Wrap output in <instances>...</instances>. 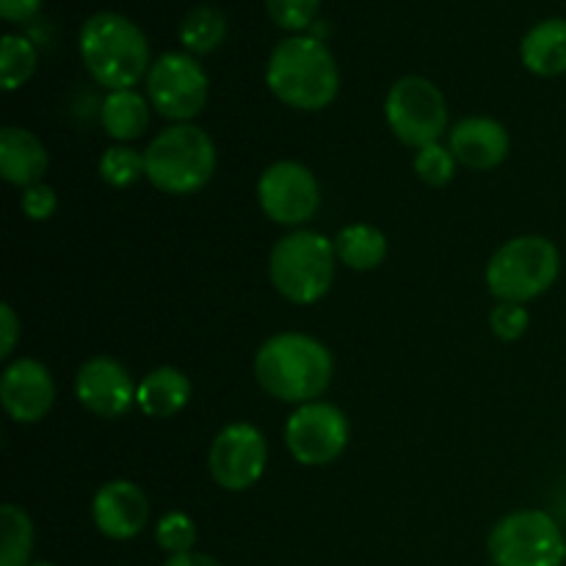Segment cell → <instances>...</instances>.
Returning a JSON list of instances; mask_svg holds the SVG:
<instances>
[{"label": "cell", "instance_id": "19", "mask_svg": "<svg viewBox=\"0 0 566 566\" xmlns=\"http://www.w3.org/2000/svg\"><path fill=\"white\" fill-rule=\"evenodd\" d=\"M525 70L539 77H556L566 72V20L553 17L531 28L520 44Z\"/></svg>", "mask_w": 566, "mask_h": 566}, {"label": "cell", "instance_id": "21", "mask_svg": "<svg viewBox=\"0 0 566 566\" xmlns=\"http://www.w3.org/2000/svg\"><path fill=\"white\" fill-rule=\"evenodd\" d=\"M335 254L354 271H374L387 258V235L374 224H348L335 235Z\"/></svg>", "mask_w": 566, "mask_h": 566}, {"label": "cell", "instance_id": "32", "mask_svg": "<svg viewBox=\"0 0 566 566\" xmlns=\"http://www.w3.org/2000/svg\"><path fill=\"white\" fill-rule=\"evenodd\" d=\"M44 0H0V17L6 22H28L39 14Z\"/></svg>", "mask_w": 566, "mask_h": 566}, {"label": "cell", "instance_id": "8", "mask_svg": "<svg viewBox=\"0 0 566 566\" xmlns=\"http://www.w3.org/2000/svg\"><path fill=\"white\" fill-rule=\"evenodd\" d=\"M385 116L392 136L412 149L437 144L448 130V103L440 88L420 75L396 81L387 92Z\"/></svg>", "mask_w": 566, "mask_h": 566}, {"label": "cell", "instance_id": "3", "mask_svg": "<svg viewBox=\"0 0 566 566\" xmlns=\"http://www.w3.org/2000/svg\"><path fill=\"white\" fill-rule=\"evenodd\" d=\"M77 48L88 75L108 92L133 88L142 77H147L153 66L144 31L116 11H99L88 17L81 28Z\"/></svg>", "mask_w": 566, "mask_h": 566}, {"label": "cell", "instance_id": "1", "mask_svg": "<svg viewBox=\"0 0 566 566\" xmlns=\"http://www.w3.org/2000/svg\"><path fill=\"white\" fill-rule=\"evenodd\" d=\"M258 385L285 403H310L324 396L335 376L332 352L304 332H280L258 348Z\"/></svg>", "mask_w": 566, "mask_h": 566}, {"label": "cell", "instance_id": "15", "mask_svg": "<svg viewBox=\"0 0 566 566\" xmlns=\"http://www.w3.org/2000/svg\"><path fill=\"white\" fill-rule=\"evenodd\" d=\"M92 520L103 536L114 542H127L147 528L149 501L142 486L133 481H108L94 492Z\"/></svg>", "mask_w": 566, "mask_h": 566}, {"label": "cell", "instance_id": "33", "mask_svg": "<svg viewBox=\"0 0 566 566\" xmlns=\"http://www.w3.org/2000/svg\"><path fill=\"white\" fill-rule=\"evenodd\" d=\"M164 566H221L216 562L213 556H208V553H182V556H169L166 558Z\"/></svg>", "mask_w": 566, "mask_h": 566}, {"label": "cell", "instance_id": "20", "mask_svg": "<svg viewBox=\"0 0 566 566\" xmlns=\"http://www.w3.org/2000/svg\"><path fill=\"white\" fill-rule=\"evenodd\" d=\"M149 119H153V105L136 88H119L108 92V97L99 105V122L103 130L116 142H136L147 133Z\"/></svg>", "mask_w": 566, "mask_h": 566}, {"label": "cell", "instance_id": "27", "mask_svg": "<svg viewBox=\"0 0 566 566\" xmlns=\"http://www.w3.org/2000/svg\"><path fill=\"white\" fill-rule=\"evenodd\" d=\"M459 160L453 158L451 147H442L440 142L429 144V147L415 153V175L431 188H442L453 180L457 175Z\"/></svg>", "mask_w": 566, "mask_h": 566}, {"label": "cell", "instance_id": "4", "mask_svg": "<svg viewBox=\"0 0 566 566\" xmlns=\"http://www.w3.org/2000/svg\"><path fill=\"white\" fill-rule=\"evenodd\" d=\"M216 160L213 138L191 122L166 127L144 149L147 180L171 197L202 191L216 175Z\"/></svg>", "mask_w": 566, "mask_h": 566}, {"label": "cell", "instance_id": "7", "mask_svg": "<svg viewBox=\"0 0 566 566\" xmlns=\"http://www.w3.org/2000/svg\"><path fill=\"white\" fill-rule=\"evenodd\" d=\"M495 566H562L566 536L553 514L542 509H517L495 523L486 539Z\"/></svg>", "mask_w": 566, "mask_h": 566}, {"label": "cell", "instance_id": "25", "mask_svg": "<svg viewBox=\"0 0 566 566\" xmlns=\"http://www.w3.org/2000/svg\"><path fill=\"white\" fill-rule=\"evenodd\" d=\"M99 177H103L105 186L111 188H127L133 182H138L142 177H147V164H144V153L125 147H108L99 158Z\"/></svg>", "mask_w": 566, "mask_h": 566}, {"label": "cell", "instance_id": "22", "mask_svg": "<svg viewBox=\"0 0 566 566\" xmlns=\"http://www.w3.org/2000/svg\"><path fill=\"white\" fill-rule=\"evenodd\" d=\"M227 17L213 6H197L180 22V42L191 55H208L224 42Z\"/></svg>", "mask_w": 566, "mask_h": 566}, {"label": "cell", "instance_id": "18", "mask_svg": "<svg viewBox=\"0 0 566 566\" xmlns=\"http://www.w3.org/2000/svg\"><path fill=\"white\" fill-rule=\"evenodd\" d=\"M191 401V379L180 368H155L138 381L136 403L147 418H175Z\"/></svg>", "mask_w": 566, "mask_h": 566}, {"label": "cell", "instance_id": "5", "mask_svg": "<svg viewBox=\"0 0 566 566\" xmlns=\"http://www.w3.org/2000/svg\"><path fill=\"white\" fill-rule=\"evenodd\" d=\"M335 241L315 230L287 232L269 258L271 285L291 304H315L335 282Z\"/></svg>", "mask_w": 566, "mask_h": 566}, {"label": "cell", "instance_id": "16", "mask_svg": "<svg viewBox=\"0 0 566 566\" xmlns=\"http://www.w3.org/2000/svg\"><path fill=\"white\" fill-rule=\"evenodd\" d=\"M448 147L464 169L490 171L509 158L512 138L503 122L492 116H468L451 127Z\"/></svg>", "mask_w": 566, "mask_h": 566}, {"label": "cell", "instance_id": "17", "mask_svg": "<svg viewBox=\"0 0 566 566\" xmlns=\"http://www.w3.org/2000/svg\"><path fill=\"white\" fill-rule=\"evenodd\" d=\"M50 158L39 136L25 127H3L0 130V175L9 186L31 188L44 180Z\"/></svg>", "mask_w": 566, "mask_h": 566}, {"label": "cell", "instance_id": "31", "mask_svg": "<svg viewBox=\"0 0 566 566\" xmlns=\"http://www.w3.org/2000/svg\"><path fill=\"white\" fill-rule=\"evenodd\" d=\"M0 335H3V340H0V359H9L22 335V324L11 304H3V307H0Z\"/></svg>", "mask_w": 566, "mask_h": 566}, {"label": "cell", "instance_id": "28", "mask_svg": "<svg viewBox=\"0 0 566 566\" xmlns=\"http://www.w3.org/2000/svg\"><path fill=\"white\" fill-rule=\"evenodd\" d=\"M321 0H265V11L282 31H304L315 22Z\"/></svg>", "mask_w": 566, "mask_h": 566}, {"label": "cell", "instance_id": "26", "mask_svg": "<svg viewBox=\"0 0 566 566\" xmlns=\"http://www.w3.org/2000/svg\"><path fill=\"white\" fill-rule=\"evenodd\" d=\"M197 523H193L186 512L164 514V517L158 520V525H155V542H158L160 551H166L169 556L191 553L193 547H197Z\"/></svg>", "mask_w": 566, "mask_h": 566}, {"label": "cell", "instance_id": "11", "mask_svg": "<svg viewBox=\"0 0 566 566\" xmlns=\"http://www.w3.org/2000/svg\"><path fill=\"white\" fill-rule=\"evenodd\" d=\"M258 202L274 224L302 227L318 213L321 186L298 160H276L260 175Z\"/></svg>", "mask_w": 566, "mask_h": 566}, {"label": "cell", "instance_id": "23", "mask_svg": "<svg viewBox=\"0 0 566 566\" xmlns=\"http://www.w3.org/2000/svg\"><path fill=\"white\" fill-rule=\"evenodd\" d=\"M33 523L20 506L0 509V566H31Z\"/></svg>", "mask_w": 566, "mask_h": 566}, {"label": "cell", "instance_id": "13", "mask_svg": "<svg viewBox=\"0 0 566 566\" xmlns=\"http://www.w3.org/2000/svg\"><path fill=\"white\" fill-rule=\"evenodd\" d=\"M75 396L81 407L97 418L116 420L130 412L138 396V385L119 359L97 354V357L86 359L77 370Z\"/></svg>", "mask_w": 566, "mask_h": 566}, {"label": "cell", "instance_id": "9", "mask_svg": "<svg viewBox=\"0 0 566 566\" xmlns=\"http://www.w3.org/2000/svg\"><path fill=\"white\" fill-rule=\"evenodd\" d=\"M210 81L191 53H164L147 72V99L164 119L186 125L208 105Z\"/></svg>", "mask_w": 566, "mask_h": 566}, {"label": "cell", "instance_id": "30", "mask_svg": "<svg viewBox=\"0 0 566 566\" xmlns=\"http://www.w3.org/2000/svg\"><path fill=\"white\" fill-rule=\"evenodd\" d=\"M22 213L31 221H48L53 219L55 208H59V197L48 182H36L31 188H22Z\"/></svg>", "mask_w": 566, "mask_h": 566}, {"label": "cell", "instance_id": "34", "mask_svg": "<svg viewBox=\"0 0 566 566\" xmlns=\"http://www.w3.org/2000/svg\"><path fill=\"white\" fill-rule=\"evenodd\" d=\"M31 566H53V564H42V562H36V564H31Z\"/></svg>", "mask_w": 566, "mask_h": 566}, {"label": "cell", "instance_id": "10", "mask_svg": "<svg viewBox=\"0 0 566 566\" xmlns=\"http://www.w3.org/2000/svg\"><path fill=\"white\" fill-rule=\"evenodd\" d=\"M352 426L340 407L329 401L302 403L285 423V446L304 468L332 464L348 446Z\"/></svg>", "mask_w": 566, "mask_h": 566}, {"label": "cell", "instance_id": "2", "mask_svg": "<svg viewBox=\"0 0 566 566\" xmlns=\"http://www.w3.org/2000/svg\"><path fill=\"white\" fill-rule=\"evenodd\" d=\"M265 83L287 108L324 111L340 92V70L321 39L287 36L271 50Z\"/></svg>", "mask_w": 566, "mask_h": 566}, {"label": "cell", "instance_id": "14", "mask_svg": "<svg viewBox=\"0 0 566 566\" xmlns=\"http://www.w3.org/2000/svg\"><path fill=\"white\" fill-rule=\"evenodd\" d=\"M0 403L17 423H39L55 403V381L48 365L22 357L6 365L0 379Z\"/></svg>", "mask_w": 566, "mask_h": 566}, {"label": "cell", "instance_id": "12", "mask_svg": "<svg viewBox=\"0 0 566 566\" xmlns=\"http://www.w3.org/2000/svg\"><path fill=\"white\" fill-rule=\"evenodd\" d=\"M265 464H269V442L252 423L224 426L210 446V475L227 492L252 490L263 479Z\"/></svg>", "mask_w": 566, "mask_h": 566}, {"label": "cell", "instance_id": "29", "mask_svg": "<svg viewBox=\"0 0 566 566\" xmlns=\"http://www.w3.org/2000/svg\"><path fill=\"white\" fill-rule=\"evenodd\" d=\"M531 315L525 310V304H512V302H497V307L490 313V326L495 332V337H501L503 343H514L528 332Z\"/></svg>", "mask_w": 566, "mask_h": 566}, {"label": "cell", "instance_id": "6", "mask_svg": "<svg viewBox=\"0 0 566 566\" xmlns=\"http://www.w3.org/2000/svg\"><path fill=\"white\" fill-rule=\"evenodd\" d=\"M562 271V254L545 235H520L503 243L486 265V287L497 302L525 304L551 291Z\"/></svg>", "mask_w": 566, "mask_h": 566}, {"label": "cell", "instance_id": "24", "mask_svg": "<svg viewBox=\"0 0 566 566\" xmlns=\"http://www.w3.org/2000/svg\"><path fill=\"white\" fill-rule=\"evenodd\" d=\"M36 64L39 53L31 39L20 36V33H6L3 44H0V81H3L6 92L25 86L36 72Z\"/></svg>", "mask_w": 566, "mask_h": 566}]
</instances>
